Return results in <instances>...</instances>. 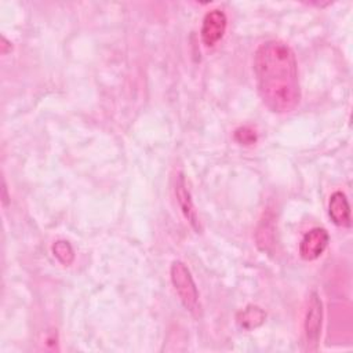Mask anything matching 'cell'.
Listing matches in <instances>:
<instances>
[{"label":"cell","mask_w":353,"mask_h":353,"mask_svg":"<svg viewBox=\"0 0 353 353\" xmlns=\"http://www.w3.org/2000/svg\"><path fill=\"white\" fill-rule=\"evenodd\" d=\"M323 325V303L317 292H312L309 296L307 310L305 316V338L309 350H316L321 334Z\"/></svg>","instance_id":"cell-3"},{"label":"cell","mask_w":353,"mask_h":353,"mask_svg":"<svg viewBox=\"0 0 353 353\" xmlns=\"http://www.w3.org/2000/svg\"><path fill=\"white\" fill-rule=\"evenodd\" d=\"M175 196L179 204V208L185 216V219L190 223V226L196 230V233L201 232V226H200V221L197 216V212L194 210L192 197H190V192L188 189V182L186 178L182 172L178 174L176 176V182H175Z\"/></svg>","instance_id":"cell-6"},{"label":"cell","mask_w":353,"mask_h":353,"mask_svg":"<svg viewBox=\"0 0 353 353\" xmlns=\"http://www.w3.org/2000/svg\"><path fill=\"white\" fill-rule=\"evenodd\" d=\"M255 240L256 245L261 251H270L273 247V240H274V218L272 212H265L263 216L261 218L256 232H255Z\"/></svg>","instance_id":"cell-8"},{"label":"cell","mask_w":353,"mask_h":353,"mask_svg":"<svg viewBox=\"0 0 353 353\" xmlns=\"http://www.w3.org/2000/svg\"><path fill=\"white\" fill-rule=\"evenodd\" d=\"M234 139H236L240 145L250 146V145H252V143L256 142L258 137H256L255 130H252V128H250V127H239V128L234 131Z\"/></svg>","instance_id":"cell-11"},{"label":"cell","mask_w":353,"mask_h":353,"mask_svg":"<svg viewBox=\"0 0 353 353\" xmlns=\"http://www.w3.org/2000/svg\"><path fill=\"white\" fill-rule=\"evenodd\" d=\"M330 241L328 232L324 228H313L306 232L299 243V255L305 261L317 259L327 248Z\"/></svg>","instance_id":"cell-5"},{"label":"cell","mask_w":353,"mask_h":353,"mask_svg":"<svg viewBox=\"0 0 353 353\" xmlns=\"http://www.w3.org/2000/svg\"><path fill=\"white\" fill-rule=\"evenodd\" d=\"M170 276H171V283L185 309L192 316L200 317L201 314L200 294L186 263L182 261H174L171 263Z\"/></svg>","instance_id":"cell-2"},{"label":"cell","mask_w":353,"mask_h":353,"mask_svg":"<svg viewBox=\"0 0 353 353\" xmlns=\"http://www.w3.org/2000/svg\"><path fill=\"white\" fill-rule=\"evenodd\" d=\"M226 28H228V18L222 10L214 8L208 11L203 18L201 30H200L203 44L205 47H214L225 36Z\"/></svg>","instance_id":"cell-4"},{"label":"cell","mask_w":353,"mask_h":353,"mask_svg":"<svg viewBox=\"0 0 353 353\" xmlns=\"http://www.w3.org/2000/svg\"><path fill=\"white\" fill-rule=\"evenodd\" d=\"M258 94L274 113L294 110L301 101L298 62L292 48L281 40L262 43L254 54Z\"/></svg>","instance_id":"cell-1"},{"label":"cell","mask_w":353,"mask_h":353,"mask_svg":"<svg viewBox=\"0 0 353 353\" xmlns=\"http://www.w3.org/2000/svg\"><path fill=\"white\" fill-rule=\"evenodd\" d=\"M52 255L57 258L58 262H61L63 266H69L74 261V251L69 241L66 240H57L51 245Z\"/></svg>","instance_id":"cell-10"},{"label":"cell","mask_w":353,"mask_h":353,"mask_svg":"<svg viewBox=\"0 0 353 353\" xmlns=\"http://www.w3.org/2000/svg\"><path fill=\"white\" fill-rule=\"evenodd\" d=\"M328 215L336 226L349 228L352 225L350 204L347 196L343 192H334L328 201Z\"/></svg>","instance_id":"cell-7"},{"label":"cell","mask_w":353,"mask_h":353,"mask_svg":"<svg viewBox=\"0 0 353 353\" xmlns=\"http://www.w3.org/2000/svg\"><path fill=\"white\" fill-rule=\"evenodd\" d=\"M265 320H266V312L256 305L245 306L236 316V321L239 327L247 331L261 327L265 323Z\"/></svg>","instance_id":"cell-9"}]
</instances>
